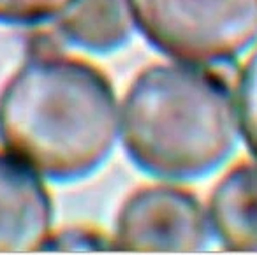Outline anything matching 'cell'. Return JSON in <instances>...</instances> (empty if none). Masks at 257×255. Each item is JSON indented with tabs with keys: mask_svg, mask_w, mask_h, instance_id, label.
Listing matches in <instances>:
<instances>
[{
	"mask_svg": "<svg viewBox=\"0 0 257 255\" xmlns=\"http://www.w3.org/2000/svg\"><path fill=\"white\" fill-rule=\"evenodd\" d=\"M116 250L114 241L86 229H65L58 234H50L43 251H102Z\"/></svg>",
	"mask_w": 257,
	"mask_h": 255,
	"instance_id": "10",
	"label": "cell"
},
{
	"mask_svg": "<svg viewBox=\"0 0 257 255\" xmlns=\"http://www.w3.org/2000/svg\"><path fill=\"white\" fill-rule=\"evenodd\" d=\"M118 131L113 85L81 58L36 51L0 90V145L50 181L93 174L113 153Z\"/></svg>",
	"mask_w": 257,
	"mask_h": 255,
	"instance_id": "1",
	"label": "cell"
},
{
	"mask_svg": "<svg viewBox=\"0 0 257 255\" xmlns=\"http://www.w3.org/2000/svg\"><path fill=\"white\" fill-rule=\"evenodd\" d=\"M238 134V104L231 86L201 65H152L125 93V150L141 171L159 180L208 176L231 157Z\"/></svg>",
	"mask_w": 257,
	"mask_h": 255,
	"instance_id": "2",
	"label": "cell"
},
{
	"mask_svg": "<svg viewBox=\"0 0 257 255\" xmlns=\"http://www.w3.org/2000/svg\"><path fill=\"white\" fill-rule=\"evenodd\" d=\"M128 0H78L58 18V34L69 44L109 53L121 48L133 34Z\"/></svg>",
	"mask_w": 257,
	"mask_h": 255,
	"instance_id": "7",
	"label": "cell"
},
{
	"mask_svg": "<svg viewBox=\"0 0 257 255\" xmlns=\"http://www.w3.org/2000/svg\"><path fill=\"white\" fill-rule=\"evenodd\" d=\"M51 223L53 202L41 176L0 152V253L43 250Z\"/></svg>",
	"mask_w": 257,
	"mask_h": 255,
	"instance_id": "5",
	"label": "cell"
},
{
	"mask_svg": "<svg viewBox=\"0 0 257 255\" xmlns=\"http://www.w3.org/2000/svg\"><path fill=\"white\" fill-rule=\"evenodd\" d=\"M238 118L246 146L257 159V48L246 60L239 78Z\"/></svg>",
	"mask_w": 257,
	"mask_h": 255,
	"instance_id": "9",
	"label": "cell"
},
{
	"mask_svg": "<svg viewBox=\"0 0 257 255\" xmlns=\"http://www.w3.org/2000/svg\"><path fill=\"white\" fill-rule=\"evenodd\" d=\"M78 0H0V25L30 27L58 20Z\"/></svg>",
	"mask_w": 257,
	"mask_h": 255,
	"instance_id": "8",
	"label": "cell"
},
{
	"mask_svg": "<svg viewBox=\"0 0 257 255\" xmlns=\"http://www.w3.org/2000/svg\"><path fill=\"white\" fill-rule=\"evenodd\" d=\"M210 218L196 195L171 185H148L123 202L114 248L123 251L196 253L210 243Z\"/></svg>",
	"mask_w": 257,
	"mask_h": 255,
	"instance_id": "4",
	"label": "cell"
},
{
	"mask_svg": "<svg viewBox=\"0 0 257 255\" xmlns=\"http://www.w3.org/2000/svg\"><path fill=\"white\" fill-rule=\"evenodd\" d=\"M208 218L225 250L257 253V164H238L218 181Z\"/></svg>",
	"mask_w": 257,
	"mask_h": 255,
	"instance_id": "6",
	"label": "cell"
},
{
	"mask_svg": "<svg viewBox=\"0 0 257 255\" xmlns=\"http://www.w3.org/2000/svg\"><path fill=\"white\" fill-rule=\"evenodd\" d=\"M134 25L182 64L217 65L257 41V0H128Z\"/></svg>",
	"mask_w": 257,
	"mask_h": 255,
	"instance_id": "3",
	"label": "cell"
}]
</instances>
